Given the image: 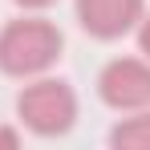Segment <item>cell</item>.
Instances as JSON below:
<instances>
[{"mask_svg":"<svg viewBox=\"0 0 150 150\" xmlns=\"http://www.w3.org/2000/svg\"><path fill=\"white\" fill-rule=\"evenodd\" d=\"M138 49H142V57L150 61V12H142V21H138Z\"/></svg>","mask_w":150,"mask_h":150,"instance_id":"obj_6","label":"cell"},{"mask_svg":"<svg viewBox=\"0 0 150 150\" xmlns=\"http://www.w3.org/2000/svg\"><path fill=\"white\" fill-rule=\"evenodd\" d=\"M146 12V0H77V21L98 41H118L134 33Z\"/></svg>","mask_w":150,"mask_h":150,"instance_id":"obj_4","label":"cell"},{"mask_svg":"<svg viewBox=\"0 0 150 150\" xmlns=\"http://www.w3.org/2000/svg\"><path fill=\"white\" fill-rule=\"evenodd\" d=\"M98 98L118 114H134V110L150 105V61L146 57H114L98 73Z\"/></svg>","mask_w":150,"mask_h":150,"instance_id":"obj_3","label":"cell"},{"mask_svg":"<svg viewBox=\"0 0 150 150\" xmlns=\"http://www.w3.org/2000/svg\"><path fill=\"white\" fill-rule=\"evenodd\" d=\"M110 146H118V150H150V105L134 110V118H122L110 130Z\"/></svg>","mask_w":150,"mask_h":150,"instance_id":"obj_5","label":"cell"},{"mask_svg":"<svg viewBox=\"0 0 150 150\" xmlns=\"http://www.w3.org/2000/svg\"><path fill=\"white\" fill-rule=\"evenodd\" d=\"M16 118L25 130L41 138H57L77 122V93L61 77H28V85L16 93Z\"/></svg>","mask_w":150,"mask_h":150,"instance_id":"obj_2","label":"cell"},{"mask_svg":"<svg viewBox=\"0 0 150 150\" xmlns=\"http://www.w3.org/2000/svg\"><path fill=\"white\" fill-rule=\"evenodd\" d=\"M61 49H65V37L45 16H21L0 28V69L8 77L28 81V77L49 73Z\"/></svg>","mask_w":150,"mask_h":150,"instance_id":"obj_1","label":"cell"},{"mask_svg":"<svg viewBox=\"0 0 150 150\" xmlns=\"http://www.w3.org/2000/svg\"><path fill=\"white\" fill-rule=\"evenodd\" d=\"M21 8H49V4H57V0H16Z\"/></svg>","mask_w":150,"mask_h":150,"instance_id":"obj_7","label":"cell"}]
</instances>
